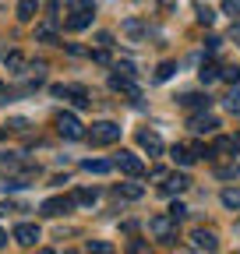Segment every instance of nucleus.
Listing matches in <instances>:
<instances>
[{
	"label": "nucleus",
	"instance_id": "obj_34",
	"mask_svg": "<svg viewBox=\"0 0 240 254\" xmlns=\"http://www.w3.org/2000/svg\"><path fill=\"white\" fill-rule=\"evenodd\" d=\"M96 43L106 50V46H113V36H110V32H99V36H96Z\"/></svg>",
	"mask_w": 240,
	"mask_h": 254
},
{
	"label": "nucleus",
	"instance_id": "obj_25",
	"mask_svg": "<svg viewBox=\"0 0 240 254\" xmlns=\"http://www.w3.org/2000/svg\"><path fill=\"white\" fill-rule=\"evenodd\" d=\"M219 78V67H216V64H205V67H201V81H216Z\"/></svg>",
	"mask_w": 240,
	"mask_h": 254
},
{
	"label": "nucleus",
	"instance_id": "obj_23",
	"mask_svg": "<svg viewBox=\"0 0 240 254\" xmlns=\"http://www.w3.org/2000/svg\"><path fill=\"white\" fill-rule=\"evenodd\" d=\"M237 173H240V166H237V163H230V166H219V170H216V177H219V180H237Z\"/></svg>",
	"mask_w": 240,
	"mask_h": 254
},
{
	"label": "nucleus",
	"instance_id": "obj_13",
	"mask_svg": "<svg viewBox=\"0 0 240 254\" xmlns=\"http://www.w3.org/2000/svg\"><path fill=\"white\" fill-rule=\"evenodd\" d=\"M180 103H184L187 110H208V95H201V92H187V95H180Z\"/></svg>",
	"mask_w": 240,
	"mask_h": 254
},
{
	"label": "nucleus",
	"instance_id": "obj_27",
	"mask_svg": "<svg viewBox=\"0 0 240 254\" xmlns=\"http://www.w3.org/2000/svg\"><path fill=\"white\" fill-rule=\"evenodd\" d=\"M198 21H201V25H212V21H216L212 7H205V4H201V7H198Z\"/></svg>",
	"mask_w": 240,
	"mask_h": 254
},
{
	"label": "nucleus",
	"instance_id": "obj_2",
	"mask_svg": "<svg viewBox=\"0 0 240 254\" xmlns=\"http://www.w3.org/2000/svg\"><path fill=\"white\" fill-rule=\"evenodd\" d=\"M57 131L64 134V138H71V141L85 138V127H81V120H78L74 113H60V117H57Z\"/></svg>",
	"mask_w": 240,
	"mask_h": 254
},
{
	"label": "nucleus",
	"instance_id": "obj_19",
	"mask_svg": "<svg viewBox=\"0 0 240 254\" xmlns=\"http://www.w3.org/2000/svg\"><path fill=\"white\" fill-rule=\"evenodd\" d=\"M96 190H88V187H81V190H74V205H96Z\"/></svg>",
	"mask_w": 240,
	"mask_h": 254
},
{
	"label": "nucleus",
	"instance_id": "obj_17",
	"mask_svg": "<svg viewBox=\"0 0 240 254\" xmlns=\"http://www.w3.org/2000/svg\"><path fill=\"white\" fill-rule=\"evenodd\" d=\"M36 11H39V0H21V4H18V18L21 21H32Z\"/></svg>",
	"mask_w": 240,
	"mask_h": 254
},
{
	"label": "nucleus",
	"instance_id": "obj_35",
	"mask_svg": "<svg viewBox=\"0 0 240 254\" xmlns=\"http://www.w3.org/2000/svg\"><path fill=\"white\" fill-rule=\"evenodd\" d=\"M0 103H7V88H4V81H0Z\"/></svg>",
	"mask_w": 240,
	"mask_h": 254
},
{
	"label": "nucleus",
	"instance_id": "obj_5",
	"mask_svg": "<svg viewBox=\"0 0 240 254\" xmlns=\"http://www.w3.org/2000/svg\"><path fill=\"white\" fill-rule=\"evenodd\" d=\"M14 240H18L21 247H36L39 226H32V222H18V226H14Z\"/></svg>",
	"mask_w": 240,
	"mask_h": 254
},
{
	"label": "nucleus",
	"instance_id": "obj_28",
	"mask_svg": "<svg viewBox=\"0 0 240 254\" xmlns=\"http://www.w3.org/2000/svg\"><path fill=\"white\" fill-rule=\"evenodd\" d=\"M71 11H92V0H64Z\"/></svg>",
	"mask_w": 240,
	"mask_h": 254
},
{
	"label": "nucleus",
	"instance_id": "obj_12",
	"mask_svg": "<svg viewBox=\"0 0 240 254\" xmlns=\"http://www.w3.org/2000/svg\"><path fill=\"white\" fill-rule=\"evenodd\" d=\"M92 25V11H74L71 18H67V28L71 32H81V28H88Z\"/></svg>",
	"mask_w": 240,
	"mask_h": 254
},
{
	"label": "nucleus",
	"instance_id": "obj_8",
	"mask_svg": "<svg viewBox=\"0 0 240 254\" xmlns=\"http://www.w3.org/2000/svg\"><path fill=\"white\" fill-rule=\"evenodd\" d=\"M138 145L148 152V155H163V138L156 131H138Z\"/></svg>",
	"mask_w": 240,
	"mask_h": 254
},
{
	"label": "nucleus",
	"instance_id": "obj_30",
	"mask_svg": "<svg viewBox=\"0 0 240 254\" xmlns=\"http://www.w3.org/2000/svg\"><path fill=\"white\" fill-rule=\"evenodd\" d=\"M223 11L233 14V18H240V0H223Z\"/></svg>",
	"mask_w": 240,
	"mask_h": 254
},
{
	"label": "nucleus",
	"instance_id": "obj_3",
	"mask_svg": "<svg viewBox=\"0 0 240 254\" xmlns=\"http://www.w3.org/2000/svg\"><path fill=\"white\" fill-rule=\"evenodd\" d=\"M113 166H117L120 173H127V177H141V173H145V163H141L134 152H120V155L113 159Z\"/></svg>",
	"mask_w": 240,
	"mask_h": 254
},
{
	"label": "nucleus",
	"instance_id": "obj_40",
	"mask_svg": "<svg viewBox=\"0 0 240 254\" xmlns=\"http://www.w3.org/2000/svg\"><path fill=\"white\" fill-rule=\"evenodd\" d=\"M233 254H240V251H233Z\"/></svg>",
	"mask_w": 240,
	"mask_h": 254
},
{
	"label": "nucleus",
	"instance_id": "obj_11",
	"mask_svg": "<svg viewBox=\"0 0 240 254\" xmlns=\"http://www.w3.org/2000/svg\"><path fill=\"white\" fill-rule=\"evenodd\" d=\"M110 85H113L117 92H124V95H131V99H138V85H134V81H131L127 74H120V71H117V74L110 78Z\"/></svg>",
	"mask_w": 240,
	"mask_h": 254
},
{
	"label": "nucleus",
	"instance_id": "obj_1",
	"mask_svg": "<svg viewBox=\"0 0 240 254\" xmlns=\"http://www.w3.org/2000/svg\"><path fill=\"white\" fill-rule=\"evenodd\" d=\"M88 138H92V145H113V141H120V124H113V120H99V124H92Z\"/></svg>",
	"mask_w": 240,
	"mask_h": 254
},
{
	"label": "nucleus",
	"instance_id": "obj_39",
	"mask_svg": "<svg viewBox=\"0 0 240 254\" xmlns=\"http://www.w3.org/2000/svg\"><path fill=\"white\" fill-rule=\"evenodd\" d=\"M39 254H53V251H39Z\"/></svg>",
	"mask_w": 240,
	"mask_h": 254
},
{
	"label": "nucleus",
	"instance_id": "obj_20",
	"mask_svg": "<svg viewBox=\"0 0 240 254\" xmlns=\"http://www.w3.org/2000/svg\"><path fill=\"white\" fill-rule=\"evenodd\" d=\"M223 205H226V208H240V190H237V187H226V190H223Z\"/></svg>",
	"mask_w": 240,
	"mask_h": 254
},
{
	"label": "nucleus",
	"instance_id": "obj_33",
	"mask_svg": "<svg viewBox=\"0 0 240 254\" xmlns=\"http://www.w3.org/2000/svg\"><path fill=\"white\" fill-rule=\"evenodd\" d=\"M173 71H177L173 64H159V71H156V78H159V81H166V78H170Z\"/></svg>",
	"mask_w": 240,
	"mask_h": 254
},
{
	"label": "nucleus",
	"instance_id": "obj_6",
	"mask_svg": "<svg viewBox=\"0 0 240 254\" xmlns=\"http://www.w3.org/2000/svg\"><path fill=\"white\" fill-rule=\"evenodd\" d=\"M71 205H74V198H46V201L39 205V212L53 219V215H64V212H67Z\"/></svg>",
	"mask_w": 240,
	"mask_h": 254
},
{
	"label": "nucleus",
	"instance_id": "obj_16",
	"mask_svg": "<svg viewBox=\"0 0 240 254\" xmlns=\"http://www.w3.org/2000/svg\"><path fill=\"white\" fill-rule=\"evenodd\" d=\"M81 170H85V173H110V170H113V163H106V159H85Z\"/></svg>",
	"mask_w": 240,
	"mask_h": 254
},
{
	"label": "nucleus",
	"instance_id": "obj_37",
	"mask_svg": "<svg viewBox=\"0 0 240 254\" xmlns=\"http://www.w3.org/2000/svg\"><path fill=\"white\" fill-rule=\"evenodd\" d=\"M4 138H7V131H4V127H0V141H4Z\"/></svg>",
	"mask_w": 240,
	"mask_h": 254
},
{
	"label": "nucleus",
	"instance_id": "obj_31",
	"mask_svg": "<svg viewBox=\"0 0 240 254\" xmlns=\"http://www.w3.org/2000/svg\"><path fill=\"white\" fill-rule=\"evenodd\" d=\"M124 32H127L131 39H141V32H145V28H141L138 21H127V25H124Z\"/></svg>",
	"mask_w": 240,
	"mask_h": 254
},
{
	"label": "nucleus",
	"instance_id": "obj_21",
	"mask_svg": "<svg viewBox=\"0 0 240 254\" xmlns=\"http://www.w3.org/2000/svg\"><path fill=\"white\" fill-rule=\"evenodd\" d=\"M173 159H177L180 166H191V163H194V155H191V148H184V145H177V148H173Z\"/></svg>",
	"mask_w": 240,
	"mask_h": 254
},
{
	"label": "nucleus",
	"instance_id": "obj_26",
	"mask_svg": "<svg viewBox=\"0 0 240 254\" xmlns=\"http://www.w3.org/2000/svg\"><path fill=\"white\" fill-rule=\"evenodd\" d=\"M219 78H226L230 85H237V81H240V67H223V71H219Z\"/></svg>",
	"mask_w": 240,
	"mask_h": 254
},
{
	"label": "nucleus",
	"instance_id": "obj_10",
	"mask_svg": "<svg viewBox=\"0 0 240 254\" xmlns=\"http://www.w3.org/2000/svg\"><path fill=\"white\" fill-rule=\"evenodd\" d=\"M163 180H166V184H163V194H180V190H184V187L191 184L184 173H166Z\"/></svg>",
	"mask_w": 240,
	"mask_h": 254
},
{
	"label": "nucleus",
	"instance_id": "obj_15",
	"mask_svg": "<svg viewBox=\"0 0 240 254\" xmlns=\"http://www.w3.org/2000/svg\"><path fill=\"white\" fill-rule=\"evenodd\" d=\"M145 190H141V184H117V198H127V201H134V198H141Z\"/></svg>",
	"mask_w": 240,
	"mask_h": 254
},
{
	"label": "nucleus",
	"instance_id": "obj_36",
	"mask_svg": "<svg viewBox=\"0 0 240 254\" xmlns=\"http://www.w3.org/2000/svg\"><path fill=\"white\" fill-rule=\"evenodd\" d=\"M4 244H7V233H4V230H0V247H4Z\"/></svg>",
	"mask_w": 240,
	"mask_h": 254
},
{
	"label": "nucleus",
	"instance_id": "obj_14",
	"mask_svg": "<svg viewBox=\"0 0 240 254\" xmlns=\"http://www.w3.org/2000/svg\"><path fill=\"white\" fill-rule=\"evenodd\" d=\"M237 145H240V138H216V145H212V152L216 155H237Z\"/></svg>",
	"mask_w": 240,
	"mask_h": 254
},
{
	"label": "nucleus",
	"instance_id": "obj_32",
	"mask_svg": "<svg viewBox=\"0 0 240 254\" xmlns=\"http://www.w3.org/2000/svg\"><path fill=\"white\" fill-rule=\"evenodd\" d=\"M36 36H39V39H46V43H50V39H53V36H57V32H53V25H39V28H36Z\"/></svg>",
	"mask_w": 240,
	"mask_h": 254
},
{
	"label": "nucleus",
	"instance_id": "obj_22",
	"mask_svg": "<svg viewBox=\"0 0 240 254\" xmlns=\"http://www.w3.org/2000/svg\"><path fill=\"white\" fill-rule=\"evenodd\" d=\"M88 251H92V254H117V247L106 244V240H88Z\"/></svg>",
	"mask_w": 240,
	"mask_h": 254
},
{
	"label": "nucleus",
	"instance_id": "obj_4",
	"mask_svg": "<svg viewBox=\"0 0 240 254\" xmlns=\"http://www.w3.org/2000/svg\"><path fill=\"white\" fill-rule=\"evenodd\" d=\"M216 127H219V120H216L212 113H205V110L191 117V131H194V134H212Z\"/></svg>",
	"mask_w": 240,
	"mask_h": 254
},
{
	"label": "nucleus",
	"instance_id": "obj_7",
	"mask_svg": "<svg viewBox=\"0 0 240 254\" xmlns=\"http://www.w3.org/2000/svg\"><path fill=\"white\" fill-rule=\"evenodd\" d=\"M173 226H177V219H170V215H156L152 222H148V230H152L159 240H170L173 237Z\"/></svg>",
	"mask_w": 240,
	"mask_h": 254
},
{
	"label": "nucleus",
	"instance_id": "obj_18",
	"mask_svg": "<svg viewBox=\"0 0 240 254\" xmlns=\"http://www.w3.org/2000/svg\"><path fill=\"white\" fill-rule=\"evenodd\" d=\"M4 64H7L14 74H25V57H21V53H14V50H11V53L4 57Z\"/></svg>",
	"mask_w": 240,
	"mask_h": 254
},
{
	"label": "nucleus",
	"instance_id": "obj_24",
	"mask_svg": "<svg viewBox=\"0 0 240 254\" xmlns=\"http://www.w3.org/2000/svg\"><path fill=\"white\" fill-rule=\"evenodd\" d=\"M226 110H230V113H237V117H240V88H233V92H230V95H226Z\"/></svg>",
	"mask_w": 240,
	"mask_h": 254
},
{
	"label": "nucleus",
	"instance_id": "obj_29",
	"mask_svg": "<svg viewBox=\"0 0 240 254\" xmlns=\"http://www.w3.org/2000/svg\"><path fill=\"white\" fill-rule=\"evenodd\" d=\"M166 215H170V219H177V222H180V219H184V215H187V208H184V205H180V201H173V205H170V212H166Z\"/></svg>",
	"mask_w": 240,
	"mask_h": 254
},
{
	"label": "nucleus",
	"instance_id": "obj_38",
	"mask_svg": "<svg viewBox=\"0 0 240 254\" xmlns=\"http://www.w3.org/2000/svg\"><path fill=\"white\" fill-rule=\"evenodd\" d=\"M233 36H237V39H240V25H237V28H233Z\"/></svg>",
	"mask_w": 240,
	"mask_h": 254
},
{
	"label": "nucleus",
	"instance_id": "obj_9",
	"mask_svg": "<svg viewBox=\"0 0 240 254\" xmlns=\"http://www.w3.org/2000/svg\"><path fill=\"white\" fill-rule=\"evenodd\" d=\"M194 247L198 251H205V254H216L219 251V240H216V233H208V230H194Z\"/></svg>",
	"mask_w": 240,
	"mask_h": 254
}]
</instances>
